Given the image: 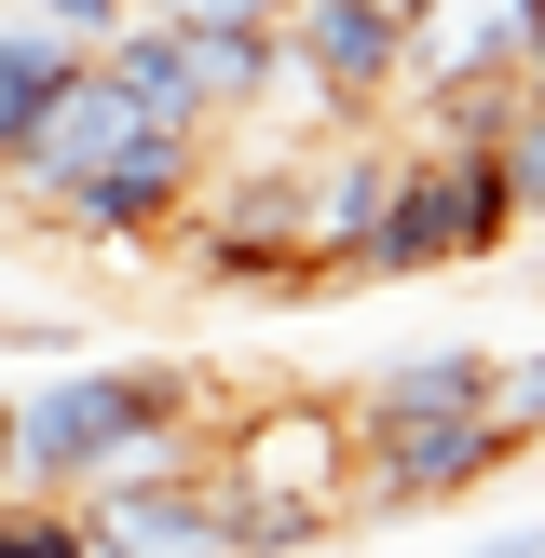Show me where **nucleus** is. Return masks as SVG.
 <instances>
[{"instance_id": "1", "label": "nucleus", "mask_w": 545, "mask_h": 558, "mask_svg": "<svg viewBox=\"0 0 545 558\" xmlns=\"http://www.w3.org/2000/svg\"><path fill=\"white\" fill-rule=\"evenodd\" d=\"M191 178H205V136L150 123V109L82 54V69L55 82L41 136L14 150V178H0V191H14L27 218H55V232L109 245V259H164L178 218H191Z\"/></svg>"}, {"instance_id": "2", "label": "nucleus", "mask_w": 545, "mask_h": 558, "mask_svg": "<svg viewBox=\"0 0 545 558\" xmlns=\"http://www.w3.org/2000/svg\"><path fill=\"white\" fill-rule=\"evenodd\" d=\"M0 409H14V490L82 505V490L136 477V463H178V436L205 423V381L191 368H55Z\"/></svg>"}, {"instance_id": "3", "label": "nucleus", "mask_w": 545, "mask_h": 558, "mask_svg": "<svg viewBox=\"0 0 545 558\" xmlns=\"http://www.w3.org/2000/svg\"><path fill=\"white\" fill-rule=\"evenodd\" d=\"M218 490H245V505H300L327 518V532H354V409L341 396H272V409H232L205 450Z\"/></svg>"}, {"instance_id": "4", "label": "nucleus", "mask_w": 545, "mask_h": 558, "mask_svg": "<svg viewBox=\"0 0 545 558\" xmlns=\"http://www.w3.org/2000/svg\"><path fill=\"white\" fill-rule=\"evenodd\" d=\"M505 423L491 409H423V423H354V518H436L477 477H505Z\"/></svg>"}, {"instance_id": "5", "label": "nucleus", "mask_w": 545, "mask_h": 558, "mask_svg": "<svg viewBox=\"0 0 545 558\" xmlns=\"http://www.w3.org/2000/svg\"><path fill=\"white\" fill-rule=\"evenodd\" d=\"M287 69L314 82L327 123H382V109L423 82V41H409V14H382V0H287Z\"/></svg>"}, {"instance_id": "6", "label": "nucleus", "mask_w": 545, "mask_h": 558, "mask_svg": "<svg viewBox=\"0 0 545 558\" xmlns=\"http://www.w3.org/2000/svg\"><path fill=\"white\" fill-rule=\"evenodd\" d=\"M82 532H96V558H232L205 450H178V463H136V477L82 490Z\"/></svg>"}, {"instance_id": "7", "label": "nucleus", "mask_w": 545, "mask_h": 558, "mask_svg": "<svg viewBox=\"0 0 545 558\" xmlns=\"http://www.w3.org/2000/svg\"><path fill=\"white\" fill-rule=\"evenodd\" d=\"M491 368L505 354H477V341H423V354H382L368 381H354V423H423V409H491Z\"/></svg>"}, {"instance_id": "8", "label": "nucleus", "mask_w": 545, "mask_h": 558, "mask_svg": "<svg viewBox=\"0 0 545 558\" xmlns=\"http://www.w3.org/2000/svg\"><path fill=\"white\" fill-rule=\"evenodd\" d=\"M96 69L123 82V96L150 109V123H178V136H218V123H205V82H191V27H178V14H123V27L96 41Z\"/></svg>"}, {"instance_id": "9", "label": "nucleus", "mask_w": 545, "mask_h": 558, "mask_svg": "<svg viewBox=\"0 0 545 558\" xmlns=\"http://www.w3.org/2000/svg\"><path fill=\"white\" fill-rule=\"evenodd\" d=\"M69 69H82V41H55L41 14H0V178H14V150L41 136V109H55Z\"/></svg>"}, {"instance_id": "10", "label": "nucleus", "mask_w": 545, "mask_h": 558, "mask_svg": "<svg viewBox=\"0 0 545 558\" xmlns=\"http://www.w3.org/2000/svg\"><path fill=\"white\" fill-rule=\"evenodd\" d=\"M0 558H96V532L55 490H0Z\"/></svg>"}, {"instance_id": "11", "label": "nucleus", "mask_w": 545, "mask_h": 558, "mask_svg": "<svg viewBox=\"0 0 545 558\" xmlns=\"http://www.w3.org/2000/svg\"><path fill=\"white\" fill-rule=\"evenodd\" d=\"M505 191H518V218H545V96L532 82H505Z\"/></svg>"}, {"instance_id": "12", "label": "nucleus", "mask_w": 545, "mask_h": 558, "mask_svg": "<svg viewBox=\"0 0 545 558\" xmlns=\"http://www.w3.org/2000/svg\"><path fill=\"white\" fill-rule=\"evenodd\" d=\"M491 423H505V450H545V354H505L491 368Z\"/></svg>"}, {"instance_id": "13", "label": "nucleus", "mask_w": 545, "mask_h": 558, "mask_svg": "<svg viewBox=\"0 0 545 558\" xmlns=\"http://www.w3.org/2000/svg\"><path fill=\"white\" fill-rule=\"evenodd\" d=\"M0 14H41V27H55V41H82V54H96V41H109V27H123V14H136V0H0Z\"/></svg>"}, {"instance_id": "14", "label": "nucleus", "mask_w": 545, "mask_h": 558, "mask_svg": "<svg viewBox=\"0 0 545 558\" xmlns=\"http://www.w3.org/2000/svg\"><path fill=\"white\" fill-rule=\"evenodd\" d=\"M136 14H178V27H272L287 0H136Z\"/></svg>"}, {"instance_id": "15", "label": "nucleus", "mask_w": 545, "mask_h": 558, "mask_svg": "<svg viewBox=\"0 0 545 558\" xmlns=\"http://www.w3.org/2000/svg\"><path fill=\"white\" fill-rule=\"evenodd\" d=\"M505 27H518V82L545 96V0H505Z\"/></svg>"}, {"instance_id": "16", "label": "nucleus", "mask_w": 545, "mask_h": 558, "mask_svg": "<svg viewBox=\"0 0 545 558\" xmlns=\"http://www.w3.org/2000/svg\"><path fill=\"white\" fill-rule=\"evenodd\" d=\"M463 558H545V518H518V532H477Z\"/></svg>"}]
</instances>
